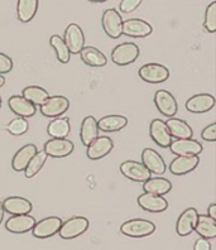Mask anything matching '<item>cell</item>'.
<instances>
[{
	"label": "cell",
	"instance_id": "484cf974",
	"mask_svg": "<svg viewBox=\"0 0 216 250\" xmlns=\"http://www.w3.org/2000/svg\"><path fill=\"white\" fill-rule=\"evenodd\" d=\"M37 153V146L34 144H27V146H22L21 149L14 154L12 161V167L16 172L24 171L27 165L29 163L32 157Z\"/></svg>",
	"mask_w": 216,
	"mask_h": 250
},
{
	"label": "cell",
	"instance_id": "74e56055",
	"mask_svg": "<svg viewBox=\"0 0 216 250\" xmlns=\"http://www.w3.org/2000/svg\"><path fill=\"white\" fill-rule=\"evenodd\" d=\"M142 3H143V0H122L120 5H119V9L124 14H129V13L138 9Z\"/></svg>",
	"mask_w": 216,
	"mask_h": 250
},
{
	"label": "cell",
	"instance_id": "2e32d148",
	"mask_svg": "<svg viewBox=\"0 0 216 250\" xmlns=\"http://www.w3.org/2000/svg\"><path fill=\"white\" fill-rule=\"evenodd\" d=\"M170 149L176 156H198L202 152V146L191 138L176 139L171 142Z\"/></svg>",
	"mask_w": 216,
	"mask_h": 250
},
{
	"label": "cell",
	"instance_id": "f1b7e54d",
	"mask_svg": "<svg viewBox=\"0 0 216 250\" xmlns=\"http://www.w3.org/2000/svg\"><path fill=\"white\" fill-rule=\"evenodd\" d=\"M128 124V119L123 115H108L101 118L98 122L99 130L105 131V133H111V131L122 130Z\"/></svg>",
	"mask_w": 216,
	"mask_h": 250
},
{
	"label": "cell",
	"instance_id": "b9f144b4",
	"mask_svg": "<svg viewBox=\"0 0 216 250\" xmlns=\"http://www.w3.org/2000/svg\"><path fill=\"white\" fill-rule=\"evenodd\" d=\"M207 215L211 217V219L216 220V204H211L207 208Z\"/></svg>",
	"mask_w": 216,
	"mask_h": 250
},
{
	"label": "cell",
	"instance_id": "e0dca14e",
	"mask_svg": "<svg viewBox=\"0 0 216 250\" xmlns=\"http://www.w3.org/2000/svg\"><path fill=\"white\" fill-rule=\"evenodd\" d=\"M142 163L147 167V169L151 173L154 174H163L167 169L165 159L158 152H155L152 148H146L142 152Z\"/></svg>",
	"mask_w": 216,
	"mask_h": 250
},
{
	"label": "cell",
	"instance_id": "44dd1931",
	"mask_svg": "<svg viewBox=\"0 0 216 250\" xmlns=\"http://www.w3.org/2000/svg\"><path fill=\"white\" fill-rule=\"evenodd\" d=\"M198 156H177L171 162L170 171L174 176H183L190 173L198 166Z\"/></svg>",
	"mask_w": 216,
	"mask_h": 250
},
{
	"label": "cell",
	"instance_id": "603a6c76",
	"mask_svg": "<svg viewBox=\"0 0 216 250\" xmlns=\"http://www.w3.org/2000/svg\"><path fill=\"white\" fill-rule=\"evenodd\" d=\"M9 109L12 110L13 113L17 114L18 116H23V118H31L36 114L37 109L36 105H33L31 101H28L27 99L19 95H14L8 101Z\"/></svg>",
	"mask_w": 216,
	"mask_h": 250
},
{
	"label": "cell",
	"instance_id": "60d3db41",
	"mask_svg": "<svg viewBox=\"0 0 216 250\" xmlns=\"http://www.w3.org/2000/svg\"><path fill=\"white\" fill-rule=\"evenodd\" d=\"M194 249L195 250H210L211 249L210 241H209V239H205V238L198 239V240L195 243V245H194Z\"/></svg>",
	"mask_w": 216,
	"mask_h": 250
},
{
	"label": "cell",
	"instance_id": "8d00e7d4",
	"mask_svg": "<svg viewBox=\"0 0 216 250\" xmlns=\"http://www.w3.org/2000/svg\"><path fill=\"white\" fill-rule=\"evenodd\" d=\"M204 28L207 32H210V33H215L216 32V1H213L206 8Z\"/></svg>",
	"mask_w": 216,
	"mask_h": 250
},
{
	"label": "cell",
	"instance_id": "7a4b0ae2",
	"mask_svg": "<svg viewBox=\"0 0 216 250\" xmlns=\"http://www.w3.org/2000/svg\"><path fill=\"white\" fill-rule=\"evenodd\" d=\"M138 57H139V47L131 42L118 44L111 51V60L118 66H128L137 61Z\"/></svg>",
	"mask_w": 216,
	"mask_h": 250
},
{
	"label": "cell",
	"instance_id": "d6986e66",
	"mask_svg": "<svg viewBox=\"0 0 216 250\" xmlns=\"http://www.w3.org/2000/svg\"><path fill=\"white\" fill-rule=\"evenodd\" d=\"M215 106V98L210 94H197L186 101V109L190 113L202 114Z\"/></svg>",
	"mask_w": 216,
	"mask_h": 250
},
{
	"label": "cell",
	"instance_id": "7402d4cb",
	"mask_svg": "<svg viewBox=\"0 0 216 250\" xmlns=\"http://www.w3.org/2000/svg\"><path fill=\"white\" fill-rule=\"evenodd\" d=\"M4 211L9 212L12 215H22L29 214L33 210V205L29 200L19 196H13V197L5 198L3 201Z\"/></svg>",
	"mask_w": 216,
	"mask_h": 250
},
{
	"label": "cell",
	"instance_id": "7bdbcfd3",
	"mask_svg": "<svg viewBox=\"0 0 216 250\" xmlns=\"http://www.w3.org/2000/svg\"><path fill=\"white\" fill-rule=\"evenodd\" d=\"M3 217H4V208H3V202L0 201V224L3 223Z\"/></svg>",
	"mask_w": 216,
	"mask_h": 250
},
{
	"label": "cell",
	"instance_id": "ffe728a7",
	"mask_svg": "<svg viewBox=\"0 0 216 250\" xmlns=\"http://www.w3.org/2000/svg\"><path fill=\"white\" fill-rule=\"evenodd\" d=\"M197 210L195 208H189L180 215L176 223V231L180 236H187L194 232L196 221H197Z\"/></svg>",
	"mask_w": 216,
	"mask_h": 250
},
{
	"label": "cell",
	"instance_id": "6da1fadb",
	"mask_svg": "<svg viewBox=\"0 0 216 250\" xmlns=\"http://www.w3.org/2000/svg\"><path fill=\"white\" fill-rule=\"evenodd\" d=\"M120 231L125 236H130V238H144L155 231V225L148 220L131 219L125 221L120 226Z\"/></svg>",
	"mask_w": 216,
	"mask_h": 250
},
{
	"label": "cell",
	"instance_id": "4316f807",
	"mask_svg": "<svg viewBox=\"0 0 216 250\" xmlns=\"http://www.w3.org/2000/svg\"><path fill=\"white\" fill-rule=\"evenodd\" d=\"M194 231L197 232L201 238L215 239L216 238V220L211 219L209 215H198Z\"/></svg>",
	"mask_w": 216,
	"mask_h": 250
},
{
	"label": "cell",
	"instance_id": "5b68a950",
	"mask_svg": "<svg viewBox=\"0 0 216 250\" xmlns=\"http://www.w3.org/2000/svg\"><path fill=\"white\" fill-rule=\"evenodd\" d=\"M70 107V101L65 96H48L42 105H40L41 113L46 118H57L65 114Z\"/></svg>",
	"mask_w": 216,
	"mask_h": 250
},
{
	"label": "cell",
	"instance_id": "4dcf8cb0",
	"mask_svg": "<svg viewBox=\"0 0 216 250\" xmlns=\"http://www.w3.org/2000/svg\"><path fill=\"white\" fill-rule=\"evenodd\" d=\"M143 189L144 192L163 196L172 189V183L163 177H150L143 182Z\"/></svg>",
	"mask_w": 216,
	"mask_h": 250
},
{
	"label": "cell",
	"instance_id": "ab89813d",
	"mask_svg": "<svg viewBox=\"0 0 216 250\" xmlns=\"http://www.w3.org/2000/svg\"><path fill=\"white\" fill-rule=\"evenodd\" d=\"M201 137H202L204 141L215 142L216 141V123L207 125L206 128L202 130V133H201Z\"/></svg>",
	"mask_w": 216,
	"mask_h": 250
},
{
	"label": "cell",
	"instance_id": "7c38bea8",
	"mask_svg": "<svg viewBox=\"0 0 216 250\" xmlns=\"http://www.w3.org/2000/svg\"><path fill=\"white\" fill-rule=\"evenodd\" d=\"M114 148L113 141L109 137H96L91 143L87 146V158L91 161H98L108 156Z\"/></svg>",
	"mask_w": 216,
	"mask_h": 250
},
{
	"label": "cell",
	"instance_id": "ba28073f",
	"mask_svg": "<svg viewBox=\"0 0 216 250\" xmlns=\"http://www.w3.org/2000/svg\"><path fill=\"white\" fill-rule=\"evenodd\" d=\"M62 220L57 216H49L46 219L40 220L38 223L34 224L32 232L33 236L37 239H48L57 234L61 228Z\"/></svg>",
	"mask_w": 216,
	"mask_h": 250
},
{
	"label": "cell",
	"instance_id": "d590c367",
	"mask_svg": "<svg viewBox=\"0 0 216 250\" xmlns=\"http://www.w3.org/2000/svg\"><path fill=\"white\" fill-rule=\"evenodd\" d=\"M5 128L12 135L19 137V135H23L24 133H27L28 128H29V124H28L25 118H23V116H18V118H16V119L10 120Z\"/></svg>",
	"mask_w": 216,
	"mask_h": 250
},
{
	"label": "cell",
	"instance_id": "bcb514c9",
	"mask_svg": "<svg viewBox=\"0 0 216 250\" xmlns=\"http://www.w3.org/2000/svg\"><path fill=\"white\" fill-rule=\"evenodd\" d=\"M0 107H1V98H0Z\"/></svg>",
	"mask_w": 216,
	"mask_h": 250
},
{
	"label": "cell",
	"instance_id": "9c48e42d",
	"mask_svg": "<svg viewBox=\"0 0 216 250\" xmlns=\"http://www.w3.org/2000/svg\"><path fill=\"white\" fill-rule=\"evenodd\" d=\"M75 149V146L71 141H67L66 138L58 139V138H52L48 142L44 143L43 150L47 153L48 157L53 158H65L70 156Z\"/></svg>",
	"mask_w": 216,
	"mask_h": 250
},
{
	"label": "cell",
	"instance_id": "d6a6232c",
	"mask_svg": "<svg viewBox=\"0 0 216 250\" xmlns=\"http://www.w3.org/2000/svg\"><path fill=\"white\" fill-rule=\"evenodd\" d=\"M22 96L27 99L28 101H31L32 104L36 105V106H40L42 105L44 101L48 99V92L44 89L40 87V86H28L25 89H23L22 92Z\"/></svg>",
	"mask_w": 216,
	"mask_h": 250
},
{
	"label": "cell",
	"instance_id": "52a82bcc",
	"mask_svg": "<svg viewBox=\"0 0 216 250\" xmlns=\"http://www.w3.org/2000/svg\"><path fill=\"white\" fill-rule=\"evenodd\" d=\"M64 41L70 53H73V55L80 53V51L85 47V34L81 27L75 23H71L66 28Z\"/></svg>",
	"mask_w": 216,
	"mask_h": 250
},
{
	"label": "cell",
	"instance_id": "ee69618b",
	"mask_svg": "<svg viewBox=\"0 0 216 250\" xmlns=\"http://www.w3.org/2000/svg\"><path fill=\"white\" fill-rule=\"evenodd\" d=\"M4 83H5V79H4L3 75H0V87L4 86Z\"/></svg>",
	"mask_w": 216,
	"mask_h": 250
},
{
	"label": "cell",
	"instance_id": "ac0fdd59",
	"mask_svg": "<svg viewBox=\"0 0 216 250\" xmlns=\"http://www.w3.org/2000/svg\"><path fill=\"white\" fill-rule=\"evenodd\" d=\"M150 135L152 141L161 148H167L172 142V137H171L166 122L161 119L152 120L150 125Z\"/></svg>",
	"mask_w": 216,
	"mask_h": 250
},
{
	"label": "cell",
	"instance_id": "3957f363",
	"mask_svg": "<svg viewBox=\"0 0 216 250\" xmlns=\"http://www.w3.org/2000/svg\"><path fill=\"white\" fill-rule=\"evenodd\" d=\"M88 225H90V223H88V220L86 217H71V219L66 220L65 223L62 221L58 234L65 240H71V239H75L80 235H83L88 229Z\"/></svg>",
	"mask_w": 216,
	"mask_h": 250
},
{
	"label": "cell",
	"instance_id": "5bb4252c",
	"mask_svg": "<svg viewBox=\"0 0 216 250\" xmlns=\"http://www.w3.org/2000/svg\"><path fill=\"white\" fill-rule=\"evenodd\" d=\"M138 205L150 212H163L168 208V202L162 195L144 192L138 197Z\"/></svg>",
	"mask_w": 216,
	"mask_h": 250
},
{
	"label": "cell",
	"instance_id": "836d02e7",
	"mask_svg": "<svg viewBox=\"0 0 216 250\" xmlns=\"http://www.w3.org/2000/svg\"><path fill=\"white\" fill-rule=\"evenodd\" d=\"M47 158H48V156H47V153L44 152V150H40V152L37 150L36 154L32 157L29 163H28L27 167H25L24 169L25 177L27 178L34 177V176H36L41 169H42V167L44 166V163H46Z\"/></svg>",
	"mask_w": 216,
	"mask_h": 250
},
{
	"label": "cell",
	"instance_id": "277c9868",
	"mask_svg": "<svg viewBox=\"0 0 216 250\" xmlns=\"http://www.w3.org/2000/svg\"><path fill=\"white\" fill-rule=\"evenodd\" d=\"M101 23H103L104 32L107 33L109 38L118 40L123 34V19L118 10L113 9V8L105 10Z\"/></svg>",
	"mask_w": 216,
	"mask_h": 250
},
{
	"label": "cell",
	"instance_id": "e575fe53",
	"mask_svg": "<svg viewBox=\"0 0 216 250\" xmlns=\"http://www.w3.org/2000/svg\"><path fill=\"white\" fill-rule=\"evenodd\" d=\"M49 43H51L52 48L55 49L56 56H57V60L62 63H68L70 62V51L67 48L66 43H65L64 38H61L60 36L55 34L49 38Z\"/></svg>",
	"mask_w": 216,
	"mask_h": 250
},
{
	"label": "cell",
	"instance_id": "f35d334b",
	"mask_svg": "<svg viewBox=\"0 0 216 250\" xmlns=\"http://www.w3.org/2000/svg\"><path fill=\"white\" fill-rule=\"evenodd\" d=\"M13 68V60L9 56L0 52V75L10 72Z\"/></svg>",
	"mask_w": 216,
	"mask_h": 250
},
{
	"label": "cell",
	"instance_id": "f6af8a7d",
	"mask_svg": "<svg viewBox=\"0 0 216 250\" xmlns=\"http://www.w3.org/2000/svg\"><path fill=\"white\" fill-rule=\"evenodd\" d=\"M90 1H94V3H104V1H107V0H90Z\"/></svg>",
	"mask_w": 216,
	"mask_h": 250
},
{
	"label": "cell",
	"instance_id": "f546056e",
	"mask_svg": "<svg viewBox=\"0 0 216 250\" xmlns=\"http://www.w3.org/2000/svg\"><path fill=\"white\" fill-rule=\"evenodd\" d=\"M70 131L71 125L68 118L57 116V118H55V119L52 120L48 124V126H47V133H48L49 137L58 138V139L67 138V135L70 134Z\"/></svg>",
	"mask_w": 216,
	"mask_h": 250
},
{
	"label": "cell",
	"instance_id": "4fadbf2b",
	"mask_svg": "<svg viewBox=\"0 0 216 250\" xmlns=\"http://www.w3.org/2000/svg\"><path fill=\"white\" fill-rule=\"evenodd\" d=\"M153 28L143 19H128L123 21V34L133 38H144L152 34Z\"/></svg>",
	"mask_w": 216,
	"mask_h": 250
},
{
	"label": "cell",
	"instance_id": "9a60e30c",
	"mask_svg": "<svg viewBox=\"0 0 216 250\" xmlns=\"http://www.w3.org/2000/svg\"><path fill=\"white\" fill-rule=\"evenodd\" d=\"M36 219L29 214L13 215L10 219L6 220L5 229L13 234H24L33 229Z\"/></svg>",
	"mask_w": 216,
	"mask_h": 250
},
{
	"label": "cell",
	"instance_id": "30bf717a",
	"mask_svg": "<svg viewBox=\"0 0 216 250\" xmlns=\"http://www.w3.org/2000/svg\"><path fill=\"white\" fill-rule=\"evenodd\" d=\"M120 172L125 178L134 181V182H144L152 174L143 163L135 161L123 162L120 165Z\"/></svg>",
	"mask_w": 216,
	"mask_h": 250
},
{
	"label": "cell",
	"instance_id": "d4e9b609",
	"mask_svg": "<svg viewBox=\"0 0 216 250\" xmlns=\"http://www.w3.org/2000/svg\"><path fill=\"white\" fill-rule=\"evenodd\" d=\"M166 125L170 130L171 137L176 138V139H189L194 135L191 126L185 120L177 119L174 116H171L170 119L166 122Z\"/></svg>",
	"mask_w": 216,
	"mask_h": 250
},
{
	"label": "cell",
	"instance_id": "1f68e13d",
	"mask_svg": "<svg viewBox=\"0 0 216 250\" xmlns=\"http://www.w3.org/2000/svg\"><path fill=\"white\" fill-rule=\"evenodd\" d=\"M38 10V0H18L17 16L22 23H28L36 16Z\"/></svg>",
	"mask_w": 216,
	"mask_h": 250
},
{
	"label": "cell",
	"instance_id": "83f0119b",
	"mask_svg": "<svg viewBox=\"0 0 216 250\" xmlns=\"http://www.w3.org/2000/svg\"><path fill=\"white\" fill-rule=\"evenodd\" d=\"M99 135V126L98 120L95 119L94 116L88 115L83 120L81 129H80V138L83 142L84 146H87L88 144L94 141L95 138Z\"/></svg>",
	"mask_w": 216,
	"mask_h": 250
},
{
	"label": "cell",
	"instance_id": "cb8c5ba5",
	"mask_svg": "<svg viewBox=\"0 0 216 250\" xmlns=\"http://www.w3.org/2000/svg\"><path fill=\"white\" fill-rule=\"evenodd\" d=\"M80 56H81L84 63H86L90 67H104L108 63L107 56L104 55L100 49L91 46L84 47L80 51Z\"/></svg>",
	"mask_w": 216,
	"mask_h": 250
},
{
	"label": "cell",
	"instance_id": "8992f818",
	"mask_svg": "<svg viewBox=\"0 0 216 250\" xmlns=\"http://www.w3.org/2000/svg\"><path fill=\"white\" fill-rule=\"evenodd\" d=\"M139 77L146 83H161L167 81L170 77V71L163 64L147 63L139 68Z\"/></svg>",
	"mask_w": 216,
	"mask_h": 250
},
{
	"label": "cell",
	"instance_id": "8fae6325",
	"mask_svg": "<svg viewBox=\"0 0 216 250\" xmlns=\"http://www.w3.org/2000/svg\"><path fill=\"white\" fill-rule=\"evenodd\" d=\"M154 104L162 115L171 118L178 111V105L174 96L167 90H158L154 95Z\"/></svg>",
	"mask_w": 216,
	"mask_h": 250
}]
</instances>
